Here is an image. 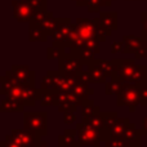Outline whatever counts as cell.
Segmentation results:
<instances>
[{
	"mask_svg": "<svg viewBox=\"0 0 147 147\" xmlns=\"http://www.w3.org/2000/svg\"><path fill=\"white\" fill-rule=\"evenodd\" d=\"M23 128L34 132L38 138L48 134V114L44 111H30L23 115Z\"/></svg>",
	"mask_w": 147,
	"mask_h": 147,
	"instance_id": "6da1fadb",
	"label": "cell"
},
{
	"mask_svg": "<svg viewBox=\"0 0 147 147\" xmlns=\"http://www.w3.org/2000/svg\"><path fill=\"white\" fill-rule=\"evenodd\" d=\"M137 69L138 65L133 59H114V61H111V79H117L125 84H132Z\"/></svg>",
	"mask_w": 147,
	"mask_h": 147,
	"instance_id": "7a4b0ae2",
	"label": "cell"
},
{
	"mask_svg": "<svg viewBox=\"0 0 147 147\" xmlns=\"http://www.w3.org/2000/svg\"><path fill=\"white\" fill-rule=\"evenodd\" d=\"M116 103L117 106L129 107V111L134 112L138 105H141V85L124 83L121 90L116 96Z\"/></svg>",
	"mask_w": 147,
	"mask_h": 147,
	"instance_id": "3957f363",
	"label": "cell"
},
{
	"mask_svg": "<svg viewBox=\"0 0 147 147\" xmlns=\"http://www.w3.org/2000/svg\"><path fill=\"white\" fill-rule=\"evenodd\" d=\"M88 72L92 83H107V78H112L111 62L105 59H94L88 65Z\"/></svg>",
	"mask_w": 147,
	"mask_h": 147,
	"instance_id": "277c9868",
	"label": "cell"
},
{
	"mask_svg": "<svg viewBox=\"0 0 147 147\" xmlns=\"http://www.w3.org/2000/svg\"><path fill=\"white\" fill-rule=\"evenodd\" d=\"M12 78L18 85H34L35 86V71L27 65H14L9 70Z\"/></svg>",
	"mask_w": 147,
	"mask_h": 147,
	"instance_id": "5b68a950",
	"label": "cell"
},
{
	"mask_svg": "<svg viewBox=\"0 0 147 147\" xmlns=\"http://www.w3.org/2000/svg\"><path fill=\"white\" fill-rule=\"evenodd\" d=\"M12 7H13V16H14V18L18 22H26V21L31 22L34 13H35V8L27 0H13Z\"/></svg>",
	"mask_w": 147,
	"mask_h": 147,
	"instance_id": "8992f818",
	"label": "cell"
},
{
	"mask_svg": "<svg viewBox=\"0 0 147 147\" xmlns=\"http://www.w3.org/2000/svg\"><path fill=\"white\" fill-rule=\"evenodd\" d=\"M59 61V72L65 74V75H75L79 71H81L83 69V62L78 58L76 56H74L72 53H65Z\"/></svg>",
	"mask_w": 147,
	"mask_h": 147,
	"instance_id": "52a82bcc",
	"label": "cell"
},
{
	"mask_svg": "<svg viewBox=\"0 0 147 147\" xmlns=\"http://www.w3.org/2000/svg\"><path fill=\"white\" fill-rule=\"evenodd\" d=\"M74 25L71 23V21L69 18H58V23H57V28L54 31L53 36L54 41L57 43H61L62 45H66V43L69 41L70 35H71Z\"/></svg>",
	"mask_w": 147,
	"mask_h": 147,
	"instance_id": "ba28073f",
	"label": "cell"
},
{
	"mask_svg": "<svg viewBox=\"0 0 147 147\" xmlns=\"http://www.w3.org/2000/svg\"><path fill=\"white\" fill-rule=\"evenodd\" d=\"M10 137L22 147H31L35 146L38 136L31 130H26L25 128H22V129H13L10 132Z\"/></svg>",
	"mask_w": 147,
	"mask_h": 147,
	"instance_id": "9c48e42d",
	"label": "cell"
},
{
	"mask_svg": "<svg viewBox=\"0 0 147 147\" xmlns=\"http://www.w3.org/2000/svg\"><path fill=\"white\" fill-rule=\"evenodd\" d=\"M99 23L102 28L107 32V35H111L112 31L117 28V13L116 12H102L99 13Z\"/></svg>",
	"mask_w": 147,
	"mask_h": 147,
	"instance_id": "30bf717a",
	"label": "cell"
},
{
	"mask_svg": "<svg viewBox=\"0 0 147 147\" xmlns=\"http://www.w3.org/2000/svg\"><path fill=\"white\" fill-rule=\"evenodd\" d=\"M121 41H123V44H124L123 53H134V54L147 43V40H145V39L137 38V36H133V35L123 36Z\"/></svg>",
	"mask_w": 147,
	"mask_h": 147,
	"instance_id": "8fae6325",
	"label": "cell"
},
{
	"mask_svg": "<svg viewBox=\"0 0 147 147\" xmlns=\"http://www.w3.org/2000/svg\"><path fill=\"white\" fill-rule=\"evenodd\" d=\"M78 129H65V132L58 137L59 147H80L79 145Z\"/></svg>",
	"mask_w": 147,
	"mask_h": 147,
	"instance_id": "7c38bea8",
	"label": "cell"
},
{
	"mask_svg": "<svg viewBox=\"0 0 147 147\" xmlns=\"http://www.w3.org/2000/svg\"><path fill=\"white\" fill-rule=\"evenodd\" d=\"M39 98V89H36L34 85H22V97H21V103L25 107L35 106Z\"/></svg>",
	"mask_w": 147,
	"mask_h": 147,
	"instance_id": "4fadbf2b",
	"label": "cell"
},
{
	"mask_svg": "<svg viewBox=\"0 0 147 147\" xmlns=\"http://www.w3.org/2000/svg\"><path fill=\"white\" fill-rule=\"evenodd\" d=\"M143 136H145V132H143L142 129H138L133 123H130L127 132H125V134H124V138L130 145H140Z\"/></svg>",
	"mask_w": 147,
	"mask_h": 147,
	"instance_id": "5bb4252c",
	"label": "cell"
},
{
	"mask_svg": "<svg viewBox=\"0 0 147 147\" xmlns=\"http://www.w3.org/2000/svg\"><path fill=\"white\" fill-rule=\"evenodd\" d=\"M0 111L1 112H23L25 111V106H23L21 102H17V101H14V99L4 97V98L1 99Z\"/></svg>",
	"mask_w": 147,
	"mask_h": 147,
	"instance_id": "9a60e30c",
	"label": "cell"
},
{
	"mask_svg": "<svg viewBox=\"0 0 147 147\" xmlns=\"http://www.w3.org/2000/svg\"><path fill=\"white\" fill-rule=\"evenodd\" d=\"M48 34L43 28V26L30 22V41H47Z\"/></svg>",
	"mask_w": 147,
	"mask_h": 147,
	"instance_id": "2e32d148",
	"label": "cell"
},
{
	"mask_svg": "<svg viewBox=\"0 0 147 147\" xmlns=\"http://www.w3.org/2000/svg\"><path fill=\"white\" fill-rule=\"evenodd\" d=\"M129 124H130V120L128 119V117H120L119 121L110 129V134H111L112 137H123L124 138V134H125V132H127Z\"/></svg>",
	"mask_w": 147,
	"mask_h": 147,
	"instance_id": "e0dca14e",
	"label": "cell"
},
{
	"mask_svg": "<svg viewBox=\"0 0 147 147\" xmlns=\"http://www.w3.org/2000/svg\"><path fill=\"white\" fill-rule=\"evenodd\" d=\"M99 112H101V107L97 106L94 103V101H92V99L84 102L83 106H81V116H83V120L88 119V117L93 116L96 114H99Z\"/></svg>",
	"mask_w": 147,
	"mask_h": 147,
	"instance_id": "ac0fdd59",
	"label": "cell"
},
{
	"mask_svg": "<svg viewBox=\"0 0 147 147\" xmlns=\"http://www.w3.org/2000/svg\"><path fill=\"white\" fill-rule=\"evenodd\" d=\"M54 90H47V89L39 88V98L38 101L40 102L41 106H54Z\"/></svg>",
	"mask_w": 147,
	"mask_h": 147,
	"instance_id": "d6986e66",
	"label": "cell"
},
{
	"mask_svg": "<svg viewBox=\"0 0 147 147\" xmlns=\"http://www.w3.org/2000/svg\"><path fill=\"white\" fill-rule=\"evenodd\" d=\"M57 23H58V18H53V14L48 12L45 16V20L41 23V26H43V28L47 31V34L49 36H53L54 31L57 28Z\"/></svg>",
	"mask_w": 147,
	"mask_h": 147,
	"instance_id": "ffe728a7",
	"label": "cell"
},
{
	"mask_svg": "<svg viewBox=\"0 0 147 147\" xmlns=\"http://www.w3.org/2000/svg\"><path fill=\"white\" fill-rule=\"evenodd\" d=\"M123 85H124V83H121L120 80H117V79H111L110 81H107L106 84H105V93L107 94V96H117L119 94V92L121 90Z\"/></svg>",
	"mask_w": 147,
	"mask_h": 147,
	"instance_id": "44dd1931",
	"label": "cell"
},
{
	"mask_svg": "<svg viewBox=\"0 0 147 147\" xmlns=\"http://www.w3.org/2000/svg\"><path fill=\"white\" fill-rule=\"evenodd\" d=\"M88 124H90L93 128H96V129L98 130H109L106 129V127H105V121H103V116H102V111L99 112V114H96L93 115V116L88 117V119H84Z\"/></svg>",
	"mask_w": 147,
	"mask_h": 147,
	"instance_id": "7402d4cb",
	"label": "cell"
},
{
	"mask_svg": "<svg viewBox=\"0 0 147 147\" xmlns=\"http://www.w3.org/2000/svg\"><path fill=\"white\" fill-rule=\"evenodd\" d=\"M102 116H103V121H105V127L106 129H111L117 121H119V115H117L116 111H106L102 112Z\"/></svg>",
	"mask_w": 147,
	"mask_h": 147,
	"instance_id": "603a6c76",
	"label": "cell"
},
{
	"mask_svg": "<svg viewBox=\"0 0 147 147\" xmlns=\"http://www.w3.org/2000/svg\"><path fill=\"white\" fill-rule=\"evenodd\" d=\"M130 143L123 137H110L105 142V147H129Z\"/></svg>",
	"mask_w": 147,
	"mask_h": 147,
	"instance_id": "cb8c5ba5",
	"label": "cell"
},
{
	"mask_svg": "<svg viewBox=\"0 0 147 147\" xmlns=\"http://www.w3.org/2000/svg\"><path fill=\"white\" fill-rule=\"evenodd\" d=\"M88 10L90 13H98L99 8L103 7L102 5V0H88Z\"/></svg>",
	"mask_w": 147,
	"mask_h": 147,
	"instance_id": "d4e9b609",
	"label": "cell"
},
{
	"mask_svg": "<svg viewBox=\"0 0 147 147\" xmlns=\"http://www.w3.org/2000/svg\"><path fill=\"white\" fill-rule=\"evenodd\" d=\"M0 147H22V146L18 145V143L10 137V134H8V136H5V138L0 142Z\"/></svg>",
	"mask_w": 147,
	"mask_h": 147,
	"instance_id": "484cf974",
	"label": "cell"
},
{
	"mask_svg": "<svg viewBox=\"0 0 147 147\" xmlns=\"http://www.w3.org/2000/svg\"><path fill=\"white\" fill-rule=\"evenodd\" d=\"M35 10H47V0H27Z\"/></svg>",
	"mask_w": 147,
	"mask_h": 147,
	"instance_id": "4316f807",
	"label": "cell"
},
{
	"mask_svg": "<svg viewBox=\"0 0 147 147\" xmlns=\"http://www.w3.org/2000/svg\"><path fill=\"white\" fill-rule=\"evenodd\" d=\"M141 106L147 107V83L141 85Z\"/></svg>",
	"mask_w": 147,
	"mask_h": 147,
	"instance_id": "83f0119b",
	"label": "cell"
},
{
	"mask_svg": "<svg viewBox=\"0 0 147 147\" xmlns=\"http://www.w3.org/2000/svg\"><path fill=\"white\" fill-rule=\"evenodd\" d=\"M141 20H142V39H147V12H143L141 14Z\"/></svg>",
	"mask_w": 147,
	"mask_h": 147,
	"instance_id": "f1b7e54d",
	"label": "cell"
},
{
	"mask_svg": "<svg viewBox=\"0 0 147 147\" xmlns=\"http://www.w3.org/2000/svg\"><path fill=\"white\" fill-rule=\"evenodd\" d=\"M76 121V115L75 112H65L63 114V123L67 125L72 124V123Z\"/></svg>",
	"mask_w": 147,
	"mask_h": 147,
	"instance_id": "f546056e",
	"label": "cell"
},
{
	"mask_svg": "<svg viewBox=\"0 0 147 147\" xmlns=\"http://www.w3.org/2000/svg\"><path fill=\"white\" fill-rule=\"evenodd\" d=\"M123 48H124V44L123 41H117V43H114L111 45V53H117V52H123Z\"/></svg>",
	"mask_w": 147,
	"mask_h": 147,
	"instance_id": "4dcf8cb0",
	"label": "cell"
},
{
	"mask_svg": "<svg viewBox=\"0 0 147 147\" xmlns=\"http://www.w3.org/2000/svg\"><path fill=\"white\" fill-rule=\"evenodd\" d=\"M142 130L145 132V136H147V114L145 115V117L142 120Z\"/></svg>",
	"mask_w": 147,
	"mask_h": 147,
	"instance_id": "1f68e13d",
	"label": "cell"
},
{
	"mask_svg": "<svg viewBox=\"0 0 147 147\" xmlns=\"http://www.w3.org/2000/svg\"><path fill=\"white\" fill-rule=\"evenodd\" d=\"M74 1H76V4L79 5V7H88V0H74Z\"/></svg>",
	"mask_w": 147,
	"mask_h": 147,
	"instance_id": "d6a6232c",
	"label": "cell"
},
{
	"mask_svg": "<svg viewBox=\"0 0 147 147\" xmlns=\"http://www.w3.org/2000/svg\"><path fill=\"white\" fill-rule=\"evenodd\" d=\"M115 0H102V5H103V7H111V4Z\"/></svg>",
	"mask_w": 147,
	"mask_h": 147,
	"instance_id": "836d02e7",
	"label": "cell"
},
{
	"mask_svg": "<svg viewBox=\"0 0 147 147\" xmlns=\"http://www.w3.org/2000/svg\"><path fill=\"white\" fill-rule=\"evenodd\" d=\"M129 147H141V143H140V145H130Z\"/></svg>",
	"mask_w": 147,
	"mask_h": 147,
	"instance_id": "e575fe53",
	"label": "cell"
},
{
	"mask_svg": "<svg viewBox=\"0 0 147 147\" xmlns=\"http://www.w3.org/2000/svg\"><path fill=\"white\" fill-rule=\"evenodd\" d=\"M31 147H36V146H31Z\"/></svg>",
	"mask_w": 147,
	"mask_h": 147,
	"instance_id": "d590c367",
	"label": "cell"
},
{
	"mask_svg": "<svg viewBox=\"0 0 147 147\" xmlns=\"http://www.w3.org/2000/svg\"><path fill=\"white\" fill-rule=\"evenodd\" d=\"M146 147H147V143H146Z\"/></svg>",
	"mask_w": 147,
	"mask_h": 147,
	"instance_id": "8d00e7d4",
	"label": "cell"
},
{
	"mask_svg": "<svg viewBox=\"0 0 147 147\" xmlns=\"http://www.w3.org/2000/svg\"><path fill=\"white\" fill-rule=\"evenodd\" d=\"M146 12H147V10H146Z\"/></svg>",
	"mask_w": 147,
	"mask_h": 147,
	"instance_id": "74e56055",
	"label": "cell"
}]
</instances>
